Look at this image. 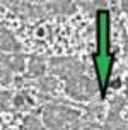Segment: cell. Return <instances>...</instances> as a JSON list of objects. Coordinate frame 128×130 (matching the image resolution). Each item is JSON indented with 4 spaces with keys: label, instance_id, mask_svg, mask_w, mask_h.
<instances>
[{
    "label": "cell",
    "instance_id": "obj_1",
    "mask_svg": "<svg viewBox=\"0 0 128 130\" xmlns=\"http://www.w3.org/2000/svg\"><path fill=\"white\" fill-rule=\"evenodd\" d=\"M45 123L50 130H80L84 120L80 115L72 108L51 104L43 111Z\"/></svg>",
    "mask_w": 128,
    "mask_h": 130
},
{
    "label": "cell",
    "instance_id": "obj_2",
    "mask_svg": "<svg viewBox=\"0 0 128 130\" xmlns=\"http://www.w3.org/2000/svg\"><path fill=\"white\" fill-rule=\"evenodd\" d=\"M65 91H67V94L70 98H74V99L89 101V99H92V98L96 96L97 86L90 77L84 75V74H79V75H75V77L67 80Z\"/></svg>",
    "mask_w": 128,
    "mask_h": 130
},
{
    "label": "cell",
    "instance_id": "obj_3",
    "mask_svg": "<svg viewBox=\"0 0 128 130\" xmlns=\"http://www.w3.org/2000/svg\"><path fill=\"white\" fill-rule=\"evenodd\" d=\"M50 67L55 75L65 79V80L75 77L79 74H84V70H85L84 63L75 58H53Z\"/></svg>",
    "mask_w": 128,
    "mask_h": 130
},
{
    "label": "cell",
    "instance_id": "obj_4",
    "mask_svg": "<svg viewBox=\"0 0 128 130\" xmlns=\"http://www.w3.org/2000/svg\"><path fill=\"white\" fill-rule=\"evenodd\" d=\"M24 69V58L19 55L4 57L0 55V84H7L12 80L14 72H21Z\"/></svg>",
    "mask_w": 128,
    "mask_h": 130
},
{
    "label": "cell",
    "instance_id": "obj_5",
    "mask_svg": "<svg viewBox=\"0 0 128 130\" xmlns=\"http://www.w3.org/2000/svg\"><path fill=\"white\" fill-rule=\"evenodd\" d=\"M104 130H128V123L121 120V117L116 111H111L104 122Z\"/></svg>",
    "mask_w": 128,
    "mask_h": 130
},
{
    "label": "cell",
    "instance_id": "obj_6",
    "mask_svg": "<svg viewBox=\"0 0 128 130\" xmlns=\"http://www.w3.org/2000/svg\"><path fill=\"white\" fill-rule=\"evenodd\" d=\"M0 48H2V50H7V52H17V50H19L17 41H15L2 26H0Z\"/></svg>",
    "mask_w": 128,
    "mask_h": 130
},
{
    "label": "cell",
    "instance_id": "obj_7",
    "mask_svg": "<svg viewBox=\"0 0 128 130\" xmlns=\"http://www.w3.org/2000/svg\"><path fill=\"white\" fill-rule=\"evenodd\" d=\"M75 4H79L80 7L87 9V10H97V9L106 5L104 0H75Z\"/></svg>",
    "mask_w": 128,
    "mask_h": 130
},
{
    "label": "cell",
    "instance_id": "obj_8",
    "mask_svg": "<svg viewBox=\"0 0 128 130\" xmlns=\"http://www.w3.org/2000/svg\"><path fill=\"white\" fill-rule=\"evenodd\" d=\"M45 69H46V65H45V62H43L41 58H32L31 63H29V72L34 74L36 77H38V75H43Z\"/></svg>",
    "mask_w": 128,
    "mask_h": 130
},
{
    "label": "cell",
    "instance_id": "obj_9",
    "mask_svg": "<svg viewBox=\"0 0 128 130\" xmlns=\"http://www.w3.org/2000/svg\"><path fill=\"white\" fill-rule=\"evenodd\" d=\"M24 130H45V127L36 117H27L24 120Z\"/></svg>",
    "mask_w": 128,
    "mask_h": 130
},
{
    "label": "cell",
    "instance_id": "obj_10",
    "mask_svg": "<svg viewBox=\"0 0 128 130\" xmlns=\"http://www.w3.org/2000/svg\"><path fill=\"white\" fill-rule=\"evenodd\" d=\"M12 101H14V98L9 94V92L5 91H0V111H5L9 110L10 106H12Z\"/></svg>",
    "mask_w": 128,
    "mask_h": 130
},
{
    "label": "cell",
    "instance_id": "obj_11",
    "mask_svg": "<svg viewBox=\"0 0 128 130\" xmlns=\"http://www.w3.org/2000/svg\"><path fill=\"white\" fill-rule=\"evenodd\" d=\"M121 7L125 12H128V0H121Z\"/></svg>",
    "mask_w": 128,
    "mask_h": 130
}]
</instances>
